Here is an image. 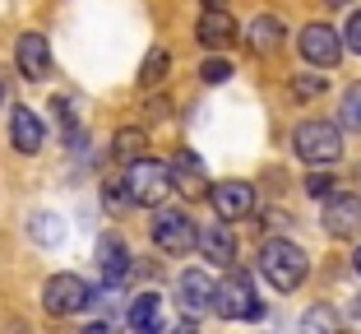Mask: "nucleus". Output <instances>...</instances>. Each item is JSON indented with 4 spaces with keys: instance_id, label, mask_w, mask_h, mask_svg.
<instances>
[{
    "instance_id": "f257e3e1",
    "label": "nucleus",
    "mask_w": 361,
    "mask_h": 334,
    "mask_svg": "<svg viewBox=\"0 0 361 334\" xmlns=\"http://www.w3.org/2000/svg\"><path fill=\"white\" fill-rule=\"evenodd\" d=\"M306 270H310L306 251H301L297 241H287V237L264 241V251H259V274H264V279H269V288H278V292L301 288Z\"/></svg>"
},
{
    "instance_id": "f03ea898",
    "label": "nucleus",
    "mask_w": 361,
    "mask_h": 334,
    "mask_svg": "<svg viewBox=\"0 0 361 334\" xmlns=\"http://www.w3.org/2000/svg\"><path fill=\"white\" fill-rule=\"evenodd\" d=\"M292 149L310 162V172H315V167H329V162L343 158V130L334 126V121L310 117V121H301V126L292 130Z\"/></svg>"
},
{
    "instance_id": "7ed1b4c3",
    "label": "nucleus",
    "mask_w": 361,
    "mask_h": 334,
    "mask_svg": "<svg viewBox=\"0 0 361 334\" xmlns=\"http://www.w3.org/2000/svg\"><path fill=\"white\" fill-rule=\"evenodd\" d=\"M130 205H144V209H162V200L171 195V177H167V162L158 158H139L126 167V181H121Z\"/></svg>"
},
{
    "instance_id": "20e7f679",
    "label": "nucleus",
    "mask_w": 361,
    "mask_h": 334,
    "mask_svg": "<svg viewBox=\"0 0 361 334\" xmlns=\"http://www.w3.org/2000/svg\"><path fill=\"white\" fill-rule=\"evenodd\" d=\"M213 316H223V321H259L264 316L250 274H227L223 283H213Z\"/></svg>"
},
{
    "instance_id": "39448f33",
    "label": "nucleus",
    "mask_w": 361,
    "mask_h": 334,
    "mask_svg": "<svg viewBox=\"0 0 361 334\" xmlns=\"http://www.w3.org/2000/svg\"><path fill=\"white\" fill-rule=\"evenodd\" d=\"M88 297H93V288H88L79 274H51V279L42 283V306H47V316H79V311H88Z\"/></svg>"
},
{
    "instance_id": "423d86ee",
    "label": "nucleus",
    "mask_w": 361,
    "mask_h": 334,
    "mask_svg": "<svg viewBox=\"0 0 361 334\" xmlns=\"http://www.w3.org/2000/svg\"><path fill=\"white\" fill-rule=\"evenodd\" d=\"M149 232H153V246L167 251V256H185L195 246V218L185 209H153Z\"/></svg>"
},
{
    "instance_id": "0eeeda50",
    "label": "nucleus",
    "mask_w": 361,
    "mask_h": 334,
    "mask_svg": "<svg viewBox=\"0 0 361 334\" xmlns=\"http://www.w3.org/2000/svg\"><path fill=\"white\" fill-rule=\"evenodd\" d=\"M209 200L223 223H241V218L255 214V186L250 181H218V186H209Z\"/></svg>"
},
{
    "instance_id": "6e6552de",
    "label": "nucleus",
    "mask_w": 361,
    "mask_h": 334,
    "mask_svg": "<svg viewBox=\"0 0 361 334\" xmlns=\"http://www.w3.org/2000/svg\"><path fill=\"white\" fill-rule=\"evenodd\" d=\"M297 47H301V56H306V65H315V70H329L343 56V42H338V32H334L329 23H306Z\"/></svg>"
},
{
    "instance_id": "1a4fd4ad",
    "label": "nucleus",
    "mask_w": 361,
    "mask_h": 334,
    "mask_svg": "<svg viewBox=\"0 0 361 334\" xmlns=\"http://www.w3.org/2000/svg\"><path fill=\"white\" fill-rule=\"evenodd\" d=\"M176 306L185 321H200L204 311H213V279L204 270H185L176 279Z\"/></svg>"
},
{
    "instance_id": "9d476101",
    "label": "nucleus",
    "mask_w": 361,
    "mask_h": 334,
    "mask_svg": "<svg viewBox=\"0 0 361 334\" xmlns=\"http://www.w3.org/2000/svg\"><path fill=\"white\" fill-rule=\"evenodd\" d=\"M14 61H19V75L32 79V84H42L51 75V42H47L42 32H23L19 42H14Z\"/></svg>"
},
{
    "instance_id": "9b49d317",
    "label": "nucleus",
    "mask_w": 361,
    "mask_h": 334,
    "mask_svg": "<svg viewBox=\"0 0 361 334\" xmlns=\"http://www.w3.org/2000/svg\"><path fill=\"white\" fill-rule=\"evenodd\" d=\"M324 232L338 237V241L357 237V232H361V200H357V195L338 191L329 205H324Z\"/></svg>"
},
{
    "instance_id": "f8f14e48",
    "label": "nucleus",
    "mask_w": 361,
    "mask_h": 334,
    "mask_svg": "<svg viewBox=\"0 0 361 334\" xmlns=\"http://www.w3.org/2000/svg\"><path fill=\"white\" fill-rule=\"evenodd\" d=\"M167 177H171V191H180V195H204L209 191V172H204V158L195 149H180L176 158L167 162Z\"/></svg>"
},
{
    "instance_id": "ddd939ff",
    "label": "nucleus",
    "mask_w": 361,
    "mask_h": 334,
    "mask_svg": "<svg viewBox=\"0 0 361 334\" xmlns=\"http://www.w3.org/2000/svg\"><path fill=\"white\" fill-rule=\"evenodd\" d=\"M195 246L204 251V260L223 265V270H232V265H236V237H232V227H227V223L195 227Z\"/></svg>"
},
{
    "instance_id": "4468645a",
    "label": "nucleus",
    "mask_w": 361,
    "mask_h": 334,
    "mask_svg": "<svg viewBox=\"0 0 361 334\" xmlns=\"http://www.w3.org/2000/svg\"><path fill=\"white\" fill-rule=\"evenodd\" d=\"M195 37H200V47H209V52H227L232 42H241V37H236V19H232L227 10H218V5L200 14V23H195Z\"/></svg>"
},
{
    "instance_id": "2eb2a0df",
    "label": "nucleus",
    "mask_w": 361,
    "mask_h": 334,
    "mask_svg": "<svg viewBox=\"0 0 361 334\" xmlns=\"http://www.w3.org/2000/svg\"><path fill=\"white\" fill-rule=\"evenodd\" d=\"M130 246L116 237V232H106L102 241H97V270H102V279H106V288H116V283H126L130 279Z\"/></svg>"
},
{
    "instance_id": "dca6fc26",
    "label": "nucleus",
    "mask_w": 361,
    "mask_h": 334,
    "mask_svg": "<svg viewBox=\"0 0 361 334\" xmlns=\"http://www.w3.org/2000/svg\"><path fill=\"white\" fill-rule=\"evenodd\" d=\"M42 140H47L42 117H37L32 107H14L10 112V144H14V149H19V153H37Z\"/></svg>"
},
{
    "instance_id": "f3484780",
    "label": "nucleus",
    "mask_w": 361,
    "mask_h": 334,
    "mask_svg": "<svg viewBox=\"0 0 361 334\" xmlns=\"http://www.w3.org/2000/svg\"><path fill=\"white\" fill-rule=\"evenodd\" d=\"M283 37H287V28H283L278 14H259V19L250 23V32H245V42H250V52H255V56L283 52Z\"/></svg>"
},
{
    "instance_id": "a211bd4d",
    "label": "nucleus",
    "mask_w": 361,
    "mask_h": 334,
    "mask_svg": "<svg viewBox=\"0 0 361 334\" xmlns=\"http://www.w3.org/2000/svg\"><path fill=\"white\" fill-rule=\"evenodd\" d=\"M126 321L135 334H162V297L158 292H139L135 302H130Z\"/></svg>"
},
{
    "instance_id": "6ab92c4d",
    "label": "nucleus",
    "mask_w": 361,
    "mask_h": 334,
    "mask_svg": "<svg viewBox=\"0 0 361 334\" xmlns=\"http://www.w3.org/2000/svg\"><path fill=\"white\" fill-rule=\"evenodd\" d=\"M144 149H149V135H144V130L139 126H130V130H116V140H111V153H116L121 162H139L144 158Z\"/></svg>"
},
{
    "instance_id": "aec40b11",
    "label": "nucleus",
    "mask_w": 361,
    "mask_h": 334,
    "mask_svg": "<svg viewBox=\"0 0 361 334\" xmlns=\"http://www.w3.org/2000/svg\"><path fill=\"white\" fill-rule=\"evenodd\" d=\"M167 70H171V52H167V47H153V52L144 56V65H139V84L158 88L162 79H167Z\"/></svg>"
},
{
    "instance_id": "412c9836",
    "label": "nucleus",
    "mask_w": 361,
    "mask_h": 334,
    "mask_svg": "<svg viewBox=\"0 0 361 334\" xmlns=\"http://www.w3.org/2000/svg\"><path fill=\"white\" fill-rule=\"evenodd\" d=\"M32 241L37 246H61V237H65V223H61V214H32Z\"/></svg>"
},
{
    "instance_id": "4be33fe9",
    "label": "nucleus",
    "mask_w": 361,
    "mask_h": 334,
    "mask_svg": "<svg viewBox=\"0 0 361 334\" xmlns=\"http://www.w3.org/2000/svg\"><path fill=\"white\" fill-rule=\"evenodd\" d=\"M301 334H338V311L334 306H310L306 316H301Z\"/></svg>"
},
{
    "instance_id": "5701e85b",
    "label": "nucleus",
    "mask_w": 361,
    "mask_h": 334,
    "mask_svg": "<svg viewBox=\"0 0 361 334\" xmlns=\"http://www.w3.org/2000/svg\"><path fill=\"white\" fill-rule=\"evenodd\" d=\"M338 130H352V135H361V84H348V93H343Z\"/></svg>"
},
{
    "instance_id": "b1692460",
    "label": "nucleus",
    "mask_w": 361,
    "mask_h": 334,
    "mask_svg": "<svg viewBox=\"0 0 361 334\" xmlns=\"http://www.w3.org/2000/svg\"><path fill=\"white\" fill-rule=\"evenodd\" d=\"M334 186H338V181H334L329 172H310V177H306V195H310V200H324V205H329L334 195H338Z\"/></svg>"
},
{
    "instance_id": "393cba45",
    "label": "nucleus",
    "mask_w": 361,
    "mask_h": 334,
    "mask_svg": "<svg viewBox=\"0 0 361 334\" xmlns=\"http://www.w3.org/2000/svg\"><path fill=\"white\" fill-rule=\"evenodd\" d=\"M200 79H204V84H213V88H218V84H227V79H232V65H227L223 56H209V61L200 65Z\"/></svg>"
},
{
    "instance_id": "a878e982",
    "label": "nucleus",
    "mask_w": 361,
    "mask_h": 334,
    "mask_svg": "<svg viewBox=\"0 0 361 334\" xmlns=\"http://www.w3.org/2000/svg\"><path fill=\"white\" fill-rule=\"evenodd\" d=\"M338 42L352 47V56H361V10L348 14V23H343V37H338Z\"/></svg>"
},
{
    "instance_id": "bb28decb",
    "label": "nucleus",
    "mask_w": 361,
    "mask_h": 334,
    "mask_svg": "<svg viewBox=\"0 0 361 334\" xmlns=\"http://www.w3.org/2000/svg\"><path fill=\"white\" fill-rule=\"evenodd\" d=\"M324 84H329L324 75H301L297 84H292V93H297L301 102H306V97H319V93H324Z\"/></svg>"
},
{
    "instance_id": "cd10ccee",
    "label": "nucleus",
    "mask_w": 361,
    "mask_h": 334,
    "mask_svg": "<svg viewBox=\"0 0 361 334\" xmlns=\"http://www.w3.org/2000/svg\"><path fill=\"white\" fill-rule=\"evenodd\" d=\"M51 112L61 117V130H65V135H75V107H70V97H56Z\"/></svg>"
},
{
    "instance_id": "c85d7f7f",
    "label": "nucleus",
    "mask_w": 361,
    "mask_h": 334,
    "mask_svg": "<svg viewBox=\"0 0 361 334\" xmlns=\"http://www.w3.org/2000/svg\"><path fill=\"white\" fill-rule=\"evenodd\" d=\"M106 205H111V209L130 205V200H126V191H121V181H106Z\"/></svg>"
},
{
    "instance_id": "c756f323",
    "label": "nucleus",
    "mask_w": 361,
    "mask_h": 334,
    "mask_svg": "<svg viewBox=\"0 0 361 334\" xmlns=\"http://www.w3.org/2000/svg\"><path fill=\"white\" fill-rule=\"evenodd\" d=\"M84 334H111V330H106V325H102V321H93V325H88V330H84Z\"/></svg>"
},
{
    "instance_id": "7c9ffc66",
    "label": "nucleus",
    "mask_w": 361,
    "mask_h": 334,
    "mask_svg": "<svg viewBox=\"0 0 361 334\" xmlns=\"http://www.w3.org/2000/svg\"><path fill=\"white\" fill-rule=\"evenodd\" d=\"M352 270H357V274H361V246H357V251H352Z\"/></svg>"
},
{
    "instance_id": "2f4dec72",
    "label": "nucleus",
    "mask_w": 361,
    "mask_h": 334,
    "mask_svg": "<svg viewBox=\"0 0 361 334\" xmlns=\"http://www.w3.org/2000/svg\"><path fill=\"white\" fill-rule=\"evenodd\" d=\"M352 316H357V321H361V292H357V302H352Z\"/></svg>"
},
{
    "instance_id": "473e14b6",
    "label": "nucleus",
    "mask_w": 361,
    "mask_h": 334,
    "mask_svg": "<svg viewBox=\"0 0 361 334\" xmlns=\"http://www.w3.org/2000/svg\"><path fill=\"white\" fill-rule=\"evenodd\" d=\"M176 334H195V325H190V321H185V325H180V330H176Z\"/></svg>"
},
{
    "instance_id": "72a5a7b5",
    "label": "nucleus",
    "mask_w": 361,
    "mask_h": 334,
    "mask_svg": "<svg viewBox=\"0 0 361 334\" xmlns=\"http://www.w3.org/2000/svg\"><path fill=\"white\" fill-rule=\"evenodd\" d=\"M0 102H5V84H0Z\"/></svg>"
}]
</instances>
